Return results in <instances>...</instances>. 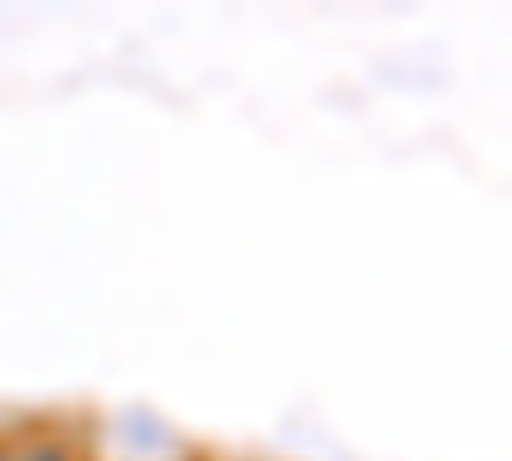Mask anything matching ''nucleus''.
Wrapping results in <instances>:
<instances>
[{"instance_id":"obj_1","label":"nucleus","mask_w":512,"mask_h":461,"mask_svg":"<svg viewBox=\"0 0 512 461\" xmlns=\"http://www.w3.org/2000/svg\"><path fill=\"white\" fill-rule=\"evenodd\" d=\"M11 456L16 461H77V451L62 436H52V431H36V436L11 441Z\"/></svg>"}]
</instances>
